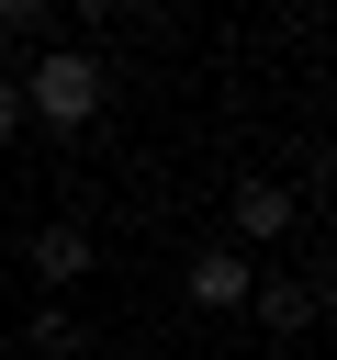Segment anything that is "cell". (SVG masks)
<instances>
[{"label":"cell","mask_w":337,"mask_h":360,"mask_svg":"<svg viewBox=\"0 0 337 360\" xmlns=\"http://www.w3.org/2000/svg\"><path fill=\"white\" fill-rule=\"evenodd\" d=\"M11 79H22V124H56V135H90L101 101H112V79H101L90 45H45V56L11 68Z\"/></svg>","instance_id":"6da1fadb"},{"label":"cell","mask_w":337,"mask_h":360,"mask_svg":"<svg viewBox=\"0 0 337 360\" xmlns=\"http://www.w3.org/2000/svg\"><path fill=\"white\" fill-rule=\"evenodd\" d=\"M225 225H236L225 248H281V236L303 225V202H292V180H236V191H225Z\"/></svg>","instance_id":"7a4b0ae2"},{"label":"cell","mask_w":337,"mask_h":360,"mask_svg":"<svg viewBox=\"0 0 337 360\" xmlns=\"http://www.w3.org/2000/svg\"><path fill=\"white\" fill-rule=\"evenodd\" d=\"M180 281H191V304H202V315H236V304L258 292L247 248H191V259H180Z\"/></svg>","instance_id":"3957f363"},{"label":"cell","mask_w":337,"mask_h":360,"mask_svg":"<svg viewBox=\"0 0 337 360\" xmlns=\"http://www.w3.org/2000/svg\"><path fill=\"white\" fill-rule=\"evenodd\" d=\"M22 270H34L45 292H79V281H90V225H67V214H56V225H34Z\"/></svg>","instance_id":"277c9868"},{"label":"cell","mask_w":337,"mask_h":360,"mask_svg":"<svg viewBox=\"0 0 337 360\" xmlns=\"http://www.w3.org/2000/svg\"><path fill=\"white\" fill-rule=\"evenodd\" d=\"M247 304H258V326H270V338H303V326H315V281H258Z\"/></svg>","instance_id":"5b68a950"},{"label":"cell","mask_w":337,"mask_h":360,"mask_svg":"<svg viewBox=\"0 0 337 360\" xmlns=\"http://www.w3.org/2000/svg\"><path fill=\"white\" fill-rule=\"evenodd\" d=\"M34 349H45V360H79V349H90V326H79L67 304H45V315H34Z\"/></svg>","instance_id":"8992f818"},{"label":"cell","mask_w":337,"mask_h":360,"mask_svg":"<svg viewBox=\"0 0 337 360\" xmlns=\"http://www.w3.org/2000/svg\"><path fill=\"white\" fill-rule=\"evenodd\" d=\"M45 11H56V0H0V34H34Z\"/></svg>","instance_id":"52a82bcc"},{"label":"cell","mask_w":337,"mask_h":360,"mask_svg":"<svg viewBox=\"0 0 337 360\" xmlns=\"http://www.w3.org/2000/svg\"><path fill=\"white\" fill-rule=\"evenodd\" d=\"M11 135H22V79L0 68V146H11Z\"/></svg>","instance_id":"ba28073f"},{"label":"cell","mask_w":337,"mask_h":360,"mask_svg":"<svg viewBox=\"0 0 337 360\" xmlns=\"http://www.w3.org/2000/svg\"><path fill=\"white\" fill-rule=\"evenodd\" d=\"M79 22H124V11H146V0H67Z\"/></svg>","instance_id":"9c48e42d"},{"label":"cell","mask_w":337,"mask_h":360,"mask_svg":"<svg viewBox=\"0 0 337 360\" xmlns=\"http://www.w3.org/2000/svg\"><path fill=\"white\" fill-rule=\"evenodd\" d=\"M315 315H337V259H326V270H315Z\"/></svg>","instance_id":"30bf717a"},{"label":"cell","mask_w":337,"mask_h":360,"mask_svg":"<svg viewBox=\"0 0 337 360\" xmlns=\"http://www.w3.org/2000/svg\"><path fill=\"white\" fill-rule=\"evenodd\" d=\"M326 180H337V158H326Z\"/></svg>","instance_id":"8fae6325"}]
</instances>
